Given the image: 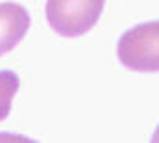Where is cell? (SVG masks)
Instances as JSON below:
<instances>
[{"label": "cell", "mask_w": 159, "mask_h": 143, "mask_svg": "<svg viewBox=\"0 0 159 143\" xmlns=\"http://www.w3.org/2000/svg\"><path fill=\"white\" fill-rule=\"evenodd\" d=\"M104 6L106 0H46V22L57 36H85L98 22Z\"/></svg>", "instance_id": "cell-2"}, {"label": "cell", "mask_w": 159, "mask_h": 143, "mask_svg": "<svg viewBox=\"0 0 159 143\" xmlns=\"http://www.w3.org/2000/svg\"><path fill=\"white\" fill-rule=\"evenodd\" d=\"M119 62L135 72H159V21L137 24L117 43Z\"/></svg>", "instance_id": "cell-1"}, {"label": "cell", "mask_w": 159, "mask_h": 143, "mask_svg": "<svg viewBox=\"0 0 159 143\" xmlns=\"http://www.w3.org/2000/svg\"><path fill=\"white\" fill-rule=\"evenodd\" d=\"M32 19L24 6L15 2L0 4V56L13 50L24 39Z\"/></svg>", "instance_id": "cell-3"}, {"label": "cell", "mask_w": 159, "mask_h": 143, "mask_svg": "<svg viewBox=\"0 0 159 143\" xmlns=\"http://www.w3.org/2000/svg\"><path fill=\"white\" fill-rule=\"evenodd\" d=\"M20 87L19 74L15 71H0V121L11 113V104Z\"/></svg>", "instance_id": "cell-4"}, {"label": "cell", "mask_w": 159, "mask_h": 143, "mask_svg": "<svg viewBox=\"0 0 159 143\" xmlns=\"http://www.w3.org/2000/svg\"><path fill=\"white\" fill-rule=\"evenodd\" d=\"M156 132H159V128H157V130H156Z\"/></svg>", "instance_id": "cell-5"}]
</instances>
